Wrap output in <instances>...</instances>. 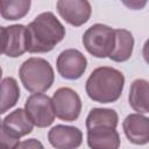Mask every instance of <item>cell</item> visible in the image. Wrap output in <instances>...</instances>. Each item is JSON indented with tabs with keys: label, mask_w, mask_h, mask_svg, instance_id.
Listing matches in <instances>:
<instances>
[{
	"label": "cell",
	"mask_w": 149,
	"mask_h": 149,
	"mask_svg": "<svg viewBox=\"0 0 149 149\" xmlns=\"http://www.w3.org/2000/svg\"><path fill=\"white\" fill-rule=\"evenodd\" d=\"M65 37V28L51 12L37 15L26 26V45L30 54L51 51Z\"/></svg>",
	"instance_id": "obj_1"
},
{
	"label": "cell",
	"mask_w": 149,
	"mask_h": 149,
	"mask_svg": "<svg viewBox=\"0 0 149 149\" xmlns=\"http://www.w3.org/2000/svg\"><path fill=\"white\" fill-rule=\"evenodd\" d=\"M125 86L123 73L111 66H100L93 70L86 80V93L90 99L101 104L116 101Z\"/></svg>",
	"instance_id": "obj_2"
},
{
	"label": "cell",
	"mask_w": 149,
	"mask_h": 149,
	"mask_svg": "<svg viewBox=\"0 0 149 149\" xmlns=\"http://www.w3.org/2000/svg\"><path fill=\"white\" fill-rule=\"evenodd\" d=\"M19 76L24 88L31 93L48 91L55 80L52 66L48 61L40 57H31L24 61L20 66Z\"/></svg>",
	"instance_id": "obj_3"
},
{
	"label": "cell",
	"mask_w": 149,
	"mask_h": 149,
	"mask_svg": "<svg viewBox=\"0 0 149 149\" xmlns=\"http://www.w3.org/2000/svg\"><path fill=\"white\" fill-rule=\"evenodd\" d=\"M115 29L102 23L91 26L83 35V44L88 54L97 58H106L113 51Z\"/></svg>",
	"instance_id": "obj_4"
},
{
	"label": "cell",
	"mask_w": 149,
	"mask_h": 149,
	"mask_svg": "<svg viewBox=\"0 0 149 149\" xmlns=\"http://www.w3.org/2000/svg\"><path fill=\"white\" fill-rule=\"evenodd\" d=\"M24 109L38 128L49 127L56 116L52 99L43 93H33L24 102Z\"/></svg>",
	"instance_id": "obj_5"
},
{
	"label": "cell",
	"mask_w": 149,
	"mask_h": 149,
	"mask_svg": "<svg viewBox=\"0 0 149 149\" xmlns=\"http://www.w3.org/2000/svg\"><path fill=\"white\" fill-rule=\"evenodd\" d=\"M56 116L64 121H74L81 112V100L78 93L70 87H59L52 95Z\"/></svg>",
	"instance_id": "obj_6"
},
{
	"label": "cell",
	"mask_w": 149,
	"mask_h": 149,
	"mask_svg": "<svg viewBox=\"0 0 149 149\" xmlns=\"http://www.w3.org/2000/svg\"><path fill=\"white\" fill-rule=\"evenodd\" d=\"M58 73L68 79L76 80L80 78L87 66L86 57L77 49H66L59 54L56 62Z\"/></svg>",
	"instance_id": "obj_7"
},
{
	"label": "cell",
	"mask_w": 149,
	"mask_h": 149,
	"mask_svg": "<svg viewBox=\"0 0 149 149\" xmlns=\"http://www.w3.org/2000/svg\"><path fill=\"white\" fill-rule=\"evenodd\" d=\"M58 14L71 26L80 27L91 16L92 7L86 0H59L56 3Z\"/></svg>",
	"instance_id": "obj_8"
},
{
	"label": "cell",
	"mask_w": 149,
	"mask_h": 149,
	"mask_svg": "<svg viewBox=\"0 0 149 149\" xmlns=\"http://www.w3.org/2000/svg\"><path fill=\"white\" fill-rule=\"evenodd\" d=\"M2 54L5 56L15 58L22 56L27 51L26 45V26L12 24L1 27Z\"/></svg>",
	"instance_id": "obj_9"
},
{
	"label": "cell",
	"mask_w": 149,
	"mask_h": 149,
	"mask_svg": "<svg viewBox=\"0 0 149 149\" xmlns=\"http://www.w3.org/2000/svg\"><path fill=\"white\" fill-rule=\"evenodd\" d=\"M48 140L56 149H77L83 142V133L73 126L57 125L49 130Z\"/></svg>",
	"instance_id": "obj_10"
},
{
	"label": "cell",
	"mask_w": 149,
	"mask_h": 149,
	"mask_svg": "<svg viewBox=\"0 0 149 149\" xmlns=\"http://www.w3.org/2000/svg\"><path fill=\"white\" fill-rule=\"evenodd\" d=\"M122 128L129 142L137 146L149 143V118L140 113L129 114L123 120Z\"/></svg>",
	"instance_id": "obj_11"
},
{
	"label": "cell",
	"mask_w": 149,
	"mask_h": 149,
	"mask_svg": "<svg viewBox=\"0 0 149 149\" xmlns=\"http://www.w3.org/2000/svg\"><path fill=\"white\" fill-rule=\"evenodd\" d=\"M34 122L23 108H17L3 118L1 122V130L8 135L20 139L31 133Z\"/></svg>",
	"instance_id": "obj_12"
},
{
	"label": "cell",
	"mask_w": 149,
	"mask_h": 149,
	"mask_svg": "<svg viewBox=\"0 0 149 149\" xmlns=\"http://www.w3.org/2000/svg\"><path fill=\"white\" fill-rule=\"evenodd\" d=\"M87 144L91 149H119L120 136L116 128L93 127L87 129Z\"/></svg>",
	"instance_id": "obj_13"
},
{
	"label": "cell",
	"mask_w": 149,
	"mask_h": 149,
	"mask_svg": "<svg viewBox=\"0 0 149 149\" xmlns=\"http://www.w3.org/2000/svg\"><path fill=\"white\" fill-rule=\"evenodd\" d=\"M128 101L135 112L149 113V81L142 78L135 79L129 88Z\"/></svg>",
	"instance_id": "obj_14"
},
{
	"label": "cell",
	"mask_w": 149,
	"mask_h": 149,
	"mask_svg": "<svg viewBox=\"0 0 149 149\" xmlns=\"http://www.w3.org/2000/svg\"><path fill=\"white\" fill-rule=\"evenodd\" d=\"M134 37L127 29H115V43L109 58L114 62L121 63L128 61L133 55Z\"/></svg>",
	"instance_id": "obj_15"
},
{
	"label": "cell",
	"mask_w": 149,
	"mask_h": 149,
	"mask_svg": "<svg viewBox=\"0 0 149 149\" xmlns=\"http://www.w3.org/2000/svg\"><path fill=\"white\" fill-rule=\"evenodd\" d=\"M119 121L118 113L112 108H93L86 118V128L108 126L116 128Z\"/></svg>",
	"instance_id": "obj_16"
},
{
	"label": "cell",
	"mask_w": 149,
	"mask_h": 149,
	"mask_svg": "<svg viewBox=\"0 0 149 149\" xmlns=\"http://www.w3.org/2000/svg\"><path fill=\"white\" fill-rule=\"evenodd\" d=\"M30 0H2L0 1V13L5 20H20L30 9Z\"/></svg>",
	"instance_id": "obj_17"
},
{
	"label": "cell",
	"mask_w": 149,
	"mask_h": 149,
	"mask_svg": "<svg viewBox=\"0 0 149 149\" xmlns=\"http://www.w3.org/2000/svg\"><path fill=\"white\" fill-rule=\"evenodd\" d=\"M20 98V87L13 77H6L1 80V108L0 113H6L16 105Z\"/></svg>",
	"instance_id": "obj_18"
},
{
	"label": "cell",
	"mask_w": 149,
	"mask_h": 149,
	"mask_svg": "<svg viewBox=\"0 0 149 149\" xmlns=\"http://www.w3.org/2000/svg\"><path fill=\"white\" fill-rule=\"evenodd\" d=\"M15 149H44L43 144L36 139H29L20 142Z\"/></svg>",
	"instance_id": "obj_19"
},
{
	"label": "cell",
	"mask_w": 149,
	"mask_h": 149,
	"mask_svg": "<svg viewBox=\"0 0 149 149\" xmlns=\"http://www.w3.org/2000/svg\"><path fill=\"white\" fill-rule=\"evenodd\" d=\"M142 55H143V58L146 61V63L149 64V38L144 42L143 44V49H142Z\"/></svg>",
	"instance_id": "obj_20"
}]
</instances>
